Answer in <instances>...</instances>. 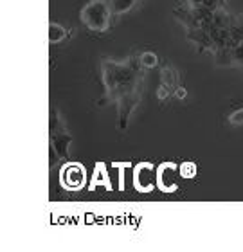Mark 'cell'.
Listing matches in <instances>:
<instances>
[{"instance_id": "obj_15", "label": "cell", "mask_w": 243, "mask_h": 252, "mask_svg": "<svg viewBox=\"0 0 243 252\" xmlns=\"http://www.w3.org/2000/svg\"><path fill=\"white\" fill-rule=\"evenodd\" d=\"M216 2H218L220 5H225V0H216Z\"/></svg>"}, {"instance_id": "obj_11", "label": "cell", "mask_w": 243, "mask_h": 252, "mask_svg": "<svg viewBox=\"0 0 243 252\" xmlns=\"http://www.w3.org/2000/svg\"><path fill=\"white\" fill-rule=\"evenodd\" d=\"M180 175H182L184 179H193V177H196V164L184 162L180 166Z\"/></svg>"}, {"instance_id": "obj_2", "label": "cell", "mask_w": 243, "mask_h": 252, "mask_svg": "<svg viewBox=\"0 0 243 252\" xmlns=\"http://www.w3.org/2000/svg\"><path fill=\"white\" fill-rule=\"evenodd\" d=\"M112 16H114V13H112L110 4L106 0H90L83 5V9L80 13L81 22L94 32L108 31Z\"/></svg>"}, {"instance_id": "obj_14", "label": "cell", "mask_w": 243, "mask_h": 252, "mask_svg": "<svg viewBox=\"0 0 243 252\" xmlns=\"http://www.w3.org/2000/svg\"><path fill=\"white\" fill-rule=\"evenodd\" d=\"M175 95H177L179 99H182V97H185V95H187V92H185L184 87H179V89L175 90Z\"/></svg>"}, {"instance_id": "obj_12", "label": "cell", "mask_w": 243, "mask_h": 252, "mask_svg": "<svg viewBox=\"0 0 243 252\" xmlns=\"http://www.w3.org/2000/svg\"><path fill=\"white\" fill-rule=\"evenodd\" d=\"M233 63L243 67V42H240L238 45L233 47Z\"/></svg>"}, {"instance_id": "obj_5", "label": "cell", "mask_w": 243, "mask_h": 252, "mask_svg": "<svg viewBox=\"0 0 243 252\" xmlns=\"http://www.w3.org/2000/svg\"><path fill=\"white\" fill-rule=\"evenodd\" d=\"M85 180H87V173H85V168L80 164H67L61 168V173H60V182L61 186L67 189H80L83 188Z\"/></svg>"}, {"instance_id": "obj_8", "label": "cell", "mask_w": 243, "mask_h": 252, "mask_svg": "<svg viewBox=\"0 0 243 252\" xmlns=\"http://www.w3.org/2000/svg\"><path fill=\"white\" fill-rule=\"evenodd\" d=\"M229 31H231V45L233 47L243 42V15L234 16L233 24L229 26Z\"/></svg>"}, {"instance_id": "obj_6", "label": "cell", "mask_w": 243, "mask_h": 252, "mask_svg": "<svg viewBox=\"0 0 243 252\" xmlns=\"http://www.w3.org/2000/svg\"><path fill=\"white\" fill-rule=\"evenodd\" d=\"M179 89V72L171 65H166L160 72V87H159V99H166L169 94H173Z\"/></svg>"}, {"instance_id": "obj_9", "label": "cell", "mask_w": 243, "mask_h": 252, "mask_svg": "<svg viewBox=\"0 0 243 252\" xmlns=\"http://www.w3.org/2000/svg\"><path fill=\"white\" fill-rule=\"evenodd\" d=\"M67 36V29L63 26H60L56 22H51L49 24V42L51 43H58L61 40H65Z\"/></svg>"}, {"instance_id": "obj_4", "label": "cell", "mask_w": 243, "mask_h": 252, "mask_svg": "<svg viewBox=\"0 0 243 252\" xmlns=\"http://www.w3.org/2000/svg\"><path fill=\"white\" fill-rule=\"evenodd\" d=\"M133 186L141 193H148L157 186V168L152 164H139L133 171Z\"/></svg>"}, {"instance_id": "obj_3", "label": "cell", "mask_w": 243, "mask_h": 252, "mask_svg": "<svg viewBox=\"0 0 243 252\" xmlns=\"http://www.w3.org/2000/svg\"><path fill=\"white\" fill-rule=\"evenodd\" d=\"M180 168L171 162H164L157 168V188L164 193H173L179 189V180H180Z\"/></svg>"}, {"instance_id": "obj_10", "label": "cell", "mask_w": 243, "mask_h": 252, "mask_svg": "<svg viewBox=\"0 0 243 252\" xmlns=\"http://www.w3.org/2000/svg\"><path fill=\"white\" fill-rule=\"evenodd\" d=\"M139 60H141V65L144 68H153L157 67V63H159V58H157V54L152 53V51H144V53L139 54Z\"/></svg>"}, {"instance_id": "obj_13", "label": "cell", "mask_w": 243, "mask_h": 252, "mask_svg": "<svg viewBox=\"0 0 243 252\" xmlns=\"http://www.w3.org/2000/svg\"><path fill=\"white\" fill-rule=\"evenodd\" d=\"M229 123H231L233 126H242L243 125V108L233 112V114L229 116Z\"/></svg>"}, {"instance_id": "obj_7", "label": "cell", "mask_w": 243, "mask_h": 252, "mask_svg": "<svg viewBox=\"0 0 243 252\" xmlns=\"http://www.w3.org/2000/svg\"><path fill=\"white\" fill-rule=\"evenodd\" d=\"M69 142L70 135L65 131V128L61 126V123H56L51 130V144H53V150L56 152L60 158L69 157Z\"/></svg>"}, {"instance_id": "obj_1", "label": "cell", "mask_w": 243, "mask_h": 252, "mask_svg": "<svg viewBox=\"0 0 243 252\" xmlns=\"http://www.w3.org/2000/svg\"><path fill=\"white\" fill-rule=\"evenodd\" d=\"M143 65L139 56H130L126 62L103 60L101 72L105 83L106 97L119 105V128H126L130 114L139 105L141 85H143Z\"/></svg>"}]
</instances>
